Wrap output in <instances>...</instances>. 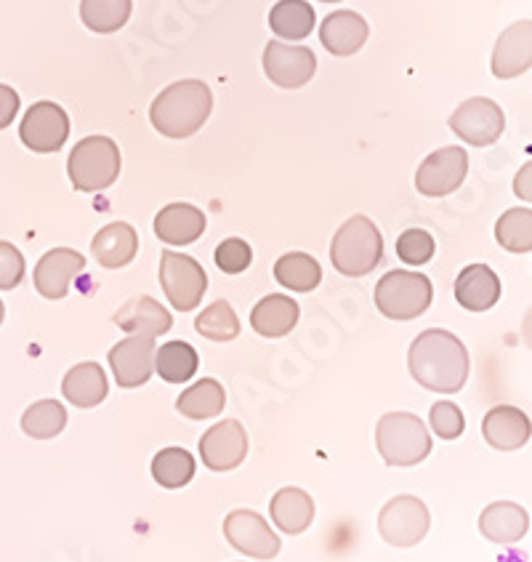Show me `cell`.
<instances>
[{
  "label": "cell",
  "instance_id": "4fadbf2b",
  "mask_svg": "<svg viewBox=\"0 0 532 562\" xmlns=\"http://www.w3.org/2000/svg\"><path fill=\"white\" fill-rule=\"evenodd\" d=\"M317 56L306 46H287L283 41H269L264 52V72L280 89H302L315 78Z\"/></svg>",
  "mask_w": 532,
  "mask_h": 562
},
{
  "label": "cell",
  "instance_id": "277c9868",
  "mask_svg": "<svg viewBox=\"0 0 532 562\" xmlns=\"http://www.w3.org/2000/svg\"><path fill=\"white\" fill-rule=\"evenodd\" d=\"M375 446L389 467H416L431 453V437L421 418L397 411L381 416L375 427Z\"/></svg>",
  "mask_w": 532,
  "mask_h": 562
},
{
  "label": "cell",
  "instance_id": "52a82bcc",
  "mask_svg": "<svg viewBox=\"0 0 532 562\" xmlns=\"http://www.w3.org/2000/svg\"><path fill=\"white\" fill-rule=\"evenodd\" d=\"M160 285L166 291L168 302L173 304V310L190 312L203 302L205 289H208V278H205V270L192 256L162 251Z\"/></svg>",
  "mask_w": 532,
  "mask_h": 562
},
{
  "label": "cell",
  "instance_id": "1f68e13d",
  "mask_svg": "<svg viewBox=\"0 0 532 562\" xmlns=\"http://www.w3.org/2000/svg\"><path fill=\"white\" fill-rule=\"evenodd\" d=\"M131 0H83L80 3V19L93 33L110 35L117 33L131 19Z\"/></svg>",
  "mask_w": 532,
  "mask_h": 562
},
{
  "label": "cell",
  "instance_id": "f546056e",
  "mask_svg": "<svg viewBox=\"0 0 532 562\" xmlns=\"http://www.w3.org/2000/svg\"><path fill=\"white\" fill-rule=\"evenodd\" d=\"M224 405H227V395H224V386L218 384L216 379L197 381L195 386L181 392V397L177 400L179 414L186 418H195V422L218 416L224 411Z\"/></svg>",
  "mask_w": 532,
  "mask_h": 562
},
{
  "label": "cell",
  "instance_id": "74e56055",
  "mask_svg": "<svg viewBox=\"0 0 532 562\" xmlns=\"http://www.w3.org/2000/svg\"><path fill=\"white\" fill-rule=\"evenodd\" d=\"M431 429H434L437 437L442 440H455V437L463 435V427H466V418H463V411L450 400H442V403L431 405Z\"/></svg>",
  "mask_w": 532,
  "mask_h": 562
},
{
  "label": "cell",
  "instance_id": "ffe728a7",
  "mask_svg": "<svg viewBox=\"0 0 532 562\" xmlns=\"http://www.w3.org/2000/svg\"><path fill=\"white\" fill-rule=\"evenodd\" d=\"M479 530L493 544H517L528 536L530 515L514 502H496L479 515Z\"/></svg>",
  "mask_w": 532,
  "mask_h": 562
},
{
  "label": "cell",
  "instance_id": "8fae6325",
  "mask_svg": "<svg viewBox=\"0 0 532 562\" xmlns=\"http://www.w3.org/2000/svg\"><path fill=\"white\" fill-rule=\"evenodd\" d=\"M224 536L237 552L248 554L256 560H272L280 552V539L274 530L267 526L264 517L259 512L250 509H235L229 512L224 520Z\"/></svg>",
  "mask_w": 532,
  "mask_h": 562
},
{
  "label": "cell",
  "instance_id": "4dcf8cb0",
  "mask_svg": "<svg viewBox=\"0 0 532 562\" xmlns=\"http://www.w3.org/2000/svg\"><path fill=\"white\" fill-rule=\"evenodd\" d=\"M274 278H278V283L285 285V289L309 293L315 291L319 280H322V270H319L317 259H312L309 254L296 251L280 256L278 265H274Z\"/></svg>",
  "mask_w": 532,
  "mask_h": 562
},
{
  "label": "cell",
  "instance_id": "6da1fadb",
  "mask_svg": "<svg viewBox=\"0 0 532 562\" xmlns=\"http://www.w3.org/2000/svg\"><path fill=\"white\" fill-rule=\"evenodd\" d=\"M408 366L412 379L431 392L453 395L468 379V352L455 334L429 328L410 345Z\"/></svg>",
  "mask_w": 532,
  "mask_h": 562
},
{
  "label": "cell",
  "instance_id": "d6986e66",
  "mask_svg": "<svg viewBox=\"0 0 532 562\" xmlns=\"http://www.w3.org/2000/svg\"><path fill=\"white\" fill-rule=\"evenodd\" d=\"M482 435L498 451H517L530 442V418L514 405H496L482 422Z\"/></svg>",
  "mask_w": 532,
  "mask_h": 562
},
{
  "label": "cell",
  "instance_id": "d590c367",
  "mask_svg": "<svg viewBox=\"0 0 532 562\" xmlns=\"http://www.w3.org/2000/svg\"><path fill=\"white\" fill-rule=\"evenodd\" d=\"M195 328L211 341H231L240 336V321L229 302H213L211 307H205L195 321Z\"/></svg>",
  "mask_w": 532,
  "mask_h": 562
},
{
  "label": "cell",
  "instance_id": "7bdbcfd3",
  "mask_svg": "<svg viewBox=\"0 0 532 562\" xmlns=\"http://www.w3.org/2000/svg\"><path fill=\"white\" fill-rule=\"evenodd\" d=\"M3 317H5V307H3V302H0V323H3Z\"/></svg>",
  "mask_w": 532,
  "mask_h": 562
},
{
  "label": "cell",
  "instance_id": "30bf717a",
  "mask_svg": "<svg viewBox=\"0 0 532 562\" xmlns=\"http://www.w3.org/2000/svg\"><path fill=\"white\" fill-rule=\"evenodd\" d=\"M468 155L463 147H442L423 160L416 173V190L426 198H444L463 184Z\"/></svg>",
  "mask_w": 532,
  "mask_h": 562
},
{
  "label": "cell",
  "instance_id": "b9f144b4",
  "mask_svg": "<svg viewBox=\"0 0 532 562\" xmlns=\"http://www.w3.org/2000/svg\"><path fill=\"white\" fill-rule=\"evenodd\" d=\"M517 195L524 200H530V195H532L530 192V166H524L522 173L517 177Z\"/></svg>",
  "mask_w": 532,
  "mask_h": 562
},
{
  "label": "cell",
  "instance_id": "8d00e7d4",
  "mask_svg": "<svg viewBox=\"0 0 532 562\" xmlns=\"http://www.w3.org/2000/svg\"><path fill=\"white\" fill-rule=\"evenodd\" d=\"M434 248V237L426 233V229H405L397 240V256L405 265L412 267H421L426 261H431Z\"/></svg>",
  "mask_w": 532,
  "mask_h": 562
},
{
  "label": "cell",
  "instance_id": "5b68a950",
  "mask_svg": "<svg viewBox=\"0 0 532 562\" xmlns=\"http://www.w3.org/2000/svg\"><path fill=\"white\" fill-rule=\"evenodd\" d=\"M67 173L75 190L99 192L121 177V149L110 136H86L67 160Z\"/></svg>",
  "mask_w": 532,
  "mask_h": 562
},
{
  "label": "cell",
  "instance_id": "603a6c76",
  "mask_svg": "<svg viewBox=\"0 0 532 562\" xmlns=\"http://www.w3.org/2000/svg\"><path fill=\"white\" fill-rule=\"evenodd\" d=\"M455 299L468 312L496 307L500 299V278L487 265H468L455 280Z\"/></svg>",
  "mask_w": 532,
  "mask_h": 562
},
{
  "label": "cell",
  "instance_id": "3957f363",
  "mask_svg": "<svg viewBox=\"0 0 532 562\" xmlns=\"http://www.w3.org/2000/svg\"><path fill=\"white\" fill-rule=\"evenodd\" d=\"M384 237L367 216H352L341 224L330 246V261L347 278H362L381 265Z\"/></svg>",
  "mask_w": 532,
  "mask_h": 562
},
{
  "label": "cell",
  "instance_id": "ba28073f",
  "mask_svg": "<svg viewBox=\"0 0 532 562\" xmlns=\"http://www.w3.org/2000/svg\"><path fill=\"white\" fill-rule=\"evenodd\" d=\"M431 517L421 498L397 496L381 509L378 533L392 547H416L429 533Z\"/></svg>",
  "mask_w": 532,
  "mask_h": 562
},
{
  "label": "cell",
  "instance_id": "5bb4252c",
  "mask_svg": "<svg viewBox=\"0 0 532 562\" xmlns=\"http://www.w3.org/2000/svg\"><path fill=\"white\" fill-rule=\"evenodd\" d=\"M248 453V435L246 427L235 418L216 424L200 440V456L203 464L213 472H229L246 461Z\"/></svg>",
  "mask_w": 532,
  "mask_h": 562
},
{
  "label": "cell",
  "instance_id": "f1b7e54d",
  "mask_svg": "<svg viewBox=\"0 0 532 562\" xmlns=\"http://www.w3.org/2000/svg\"><path fill=\"white\" fill-rule=\"evenodd\" d=\"M197 349L186 345V341H168V345L155 349V371L168 384H184V381H190L197 373Z\"/></svg>",
  "mask_w": 532,
  "mask_h": 562
},
{
  "label": "cell",
  "instance_id": "484cf974",
  "mask_svg": "<svg viewBox=\"0 0 532 562\" xmlns=\"http://www.w3.org/2000/svg\"><path fill=\"white\" fill-rule=\"evenodd\" d=\"M269 515H272V522L283 533L296 536L304 533L315 520V502L302 488H283L274 493L272 504H269Z\"/></svg>",
  "mask_w": 532,
  "mask_h": 562
},
{
  "label": "cell",
  "instance_id": "836d02e7",
  "mask_svg": "<svg viewBox=\"0 0 532 562\" xmlns=\"http://www.w3.org/2000/svg\"><path fill=\"white\" fill-rule=\"evenodd\" d=\"M67 427V411L65 405L56 400H41V403L30 405L22 416L24 435L33 440H52Z\"/></svg>",
  "mask_w": 532,
  "mask_h": 562
},
{
  "label": "cell",
  "instance_id": "44dd1931",
  "mask_svg": "<svg viewBox=\"0 0 532 562\" xmlns=\"http://www.w3.org/2000/svg\"><path fill=\"white\" fill-rule=\"evenodd\" d=\"M371 27L354 11H336L319 27V41L333 56H352L365 46Z\"/></svg>",
  "mask_w": 532,
  "mask_h": 562
},
{
  "label": "cell",
  "instance_id": "e0dca14e",
  "mask_svg": "<svg viewBox=\"0 0 532 562\" xmlns=\"http://www.w3.org/2000/svg\"><path fill=\"white\" fill-rule=\"evenodd\" d=\"M86 270L83 254L72 248H54L37 261L35 267V289L46 299H65L70 291L72 278Z\"/></svg>",
  "mask_w": 532,
  "mask_h": 562
},
{
  "label": "cell",
  "instance_id": "ab89813d",
  "mask_svg": "<svg viewBox=\"0 0 532 562\" xmlns=\"http://www.w3.org/2000/svg\"><path fill=\"white\" fill-rule=\"evenodd\" d=\"M24 278V256L16 246L0 240V291H11Z\"/></svg>",
  "mask_w": 532,
  "mask_h": 562
},
{
  "label": "cell",
  "instance_id": "f35d334b",
  "mask_svg": "<svg viewBox=\"0 0 532 562\" xmlns=\"http://www.w3.org/2000/svg\"><path fill=\"white\" fill-rule=\"evenodd\" d=\"M250 259H253V251L246 240L240 237H229L222 246L216 248V267L227 274H240L250 267Z\"/></svg>",
  "mask_w": 532,
  "mask_h": 562
},
{
  "label": "cell",
  "instance_id": "ee69618b",
  "mask_svg": "<svg viewBox=\"0 0 532 562\" xmlns=\"http://www.w3.org/2000/svg\"><path fill=\"white\" fill-rule=\"evenodd\" d=\"M322 3H338V0H322Z\"/></svg>",
  "mask_w": 532,
  "mask_h": 562
},
{
  "label": "cell",
  "instance_id": "cb8c5ba5",
  "mask_svg": "<svg viewBox=\"0 0 532 562\" xmlns=\"http://www.w3.org/2000/svg\"><path fill=\"white\" fill-rule=\"evenodd\" d=\"M91 251L97 256V261L106 270H121V267L134 261L136 251H139V235L131 224L115 222L106 224L104 229H99L97 237L91 243Z\"/></svg>",
  "mask_w": 532,
  "mask_h": 562
},
{
  "label": "cell",
  "instance_id": "2e32d148",
  "mask_svg": "<svg viewBox=\"0 0 532 562\" xmlns=\"http://www.w3.org/2000/svg\"><path fill=\"white\" fill-rule=\"evenodd\" d=\"M532 65V22L522 19V22L511 24L500 33L496 52H493V75L500 80L519 78L528 72Z\"/></svg>",
  "mask_w": 532,
  "mask_h": 562
},
{
  "label": "cell",
  "instance_id": "e575fe53",
  "mask_svg": "<svg viewBox=\"0 0 532 562\" xmlns=\"http://www.w3.org/2000/svg\"><path fill=\"white\" fill-rule=\"evenodd\" d=\"M496 237L506 251L530 254L532 251V211L530 209L506 211L496 224Z\"/></svg>",
  "mask_w": 532,
  "mask_h": 562
},
{
  "label": "cell",
  "instance_id": "7402d4cb",
  "mask_svg": "<svg viewBox=\"0 0 532 562\" xmlns=\"http://www.w3.org/2000/svg\"><path fill=\"white\" fill-rule=\"evenodd\" d=\"M205 233L203 211L190 203H171L155 216V235L168 246H190Z\"/></svg>",
  "mask_w": 532,
  "mask_h": 562
},
{
  "label": "cell",
  "instance_id": "7a4b0ae2",
  "mask_svg": "<svg viewBox=\"0 0 532 562\" xmlns=\"http://www.w3.org/2000/svg\"><path fill=\"white\" fill-rule=\"evenodd\" d=\"M213 108L211 89L203 80H179L158 93L149 121L168 139H186L208 121Z\"/></svg>",
  "mask_w": 532,
  "mask_h": 562
},
{
  "label": "cell",
  "instance_id": "d4e9b609",
  "mask_svg": "<svg viewBox=\"0 0 532 562\" xmlns=\"http://www.w3.org/2000/svg\"><path fill=\"white\" fill-rule=\"evenodd\" d=\"M298 323V304L283 293H272V296L261 299L250 312V326L259 336L267 339H280L287 336Z\"/></svg>",
  "mask_w": 532,
  "mask_h": 562
},
{
  "label": "cell",
  "instance_id": "9a60e30c",
  "mask_svg": "<svg viewBox=\"0 0 532 562\" xmlns=\"http://www.w3.org/2000/svg\"><path fill=\"white\" fill-rule=\"evenodd\" d=\"M110 366L115 381L125 390L147 384L155 371V339L149 336H128L110 349Z\"/></svg>",
  "mask_w": 532,
  "mask_h": 562
},
{
  "label": "cell",
  "instance_id": "83f0119b",
  "mask_svg": "<svg viewBox=\"0 0 532 562\" xmlns=\"http://www.w3.org/2000/svg\"><path fill=\"white\" fill-rule=\"evenodd\" d=\"M269 27L285 41H304L315 30V9L306 0H280L269 11Z\"/></svg>",
  "mask_w": 532,
  "mask_h": 562
},
{
  "label": "cell",
  "instance_id": "d6a6232c",
  "mask_svg": "<svg viewBox=\"0 0 532 562\" xmlns=\"http://www.w3.org/2000/svg\"><path fill=\"white\" fill-rule=\"evenodd\" d=\"M152 477L162 488H184L195 477V459L184 448H162L152 459Z\"/></svg>",
  "mask_w": 532,
  "mask_h": 562
},
{
  "label": "cell",
  "instance_id": "7c38bea8",
  "mask_svg": "<svg viewBox=\"0 0 532 562\" xmlns=\"http://www.w3.org/2000/svg\"><path fill=\"white\" fill-rule=\"evenodd\" d=\"M24 147L33 153H56L65 147L70 136V117L67 112L54 102H37L27 110L22 126H19Z\"/></svg>",
  "mask_w": 532,
  "mask_h": 562
},
{
  "label": "cell",
  "instance_id": "8992f818",
  "mask_svg": "<svg viewBox=\"0 0 532 562\" xmlns=\"http://www.w3.org/2000/svg\"><path fill=\"white\" fill-rule=\"evenodd\" d=\"M434 289L421 272L394 270L375 285V307L389 321H416L431 307Z\"/></svg>",
  "mask_w": 532,
  "mask_h": 562
},
{
  "label": "cell",
  "instance_id": "9c48e42d",
  "mask_svg": "<svg viewBox=\"0 0 532 562\" xmlns=\"http://www.w3.org/2000/svg\"><path fill=\"white\" fill-rule=\"evenodd\" d=\"M450 128H453L455 134H459V139L466 142V145L487 147L500 139V134H503L506 128V117L503 110H500L493 99L474 97L453 112Z\"/></svg>",
  "mask_w": 532,
  "mask_h": 562
},
{
  "label": "cell",
  "instance_id": "60d3db41",
  "mask_svg": "<svg viewBox=\"0 0 532 562\" xmlns=\"http://www.w3.org/2000/svg\"><path fill=\"white\" fill-rule=\"evenodd\" d=\"M19 112V93L11 86L0 83V128L11 126Z\"/></svg>",
  "mask_w": 532,
  "mask_h": 562
},
{
  "label": "cell",
  "instance_id": "4316f807",
  "mask_svg": "<svg viewBox=\"0 0 532 562\" xmlns=\"http://www.w3.org/2000/svg\"><path fill=\"white\" fill-rule=\"evenodd\" d=\"M61 392L78 408H97L106 397V376L99 363H80L61 381Z\"/></svg>",
  "mask_w": 532,
  "mask_h": 562
},
{
  "label": "cell",
  "instance_id": "ac0fdd59",
  "mask_svg": "<svg viewBox=\"0 0 532 562\" xmlns=\"http://www.w3.org/2000/svg\"><path fill=\"white\" fill-rule=\"evenodd\" d=\"M115 326L121 330H128L131 336H155L168 334L173 326L171 312L162 307L160 302H155L152 296H134L115 312Z\"/></svg>",
  "mask_w": 532,
  "mask_h": 562
}]
</instances>
